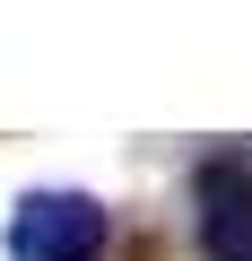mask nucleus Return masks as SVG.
I'll return each instance as SVG.
<instances>
[{
	"mask_svg": "<svg viewBox=\"0 0 252 261\" xmlns=\"http://www.w3.org/2000/svg\"><path fill=\"white\" fill-rule=\"evenodd\" d=\"M191 200H200V252L209 261H252V174L235 157H209L191 174Z\"/></svg>",
	"mask_w": 252,
	"mask_h": 261,
	"instance_id": "2",
	"label": "nucleus"
},
{
	"mask_svg": "<svg viewBox=\"0 0 252 261\" xmlns=\"http://www.w3.org/2000/svg\"><path fill=\"white\" fill-rule=\"evenodd\" d=\"M104 235H113V218L87 192H26L9 209V261H96Z\"/></svg>",
	"mask_w": 252,
	"mask_h": 261,
	"instance_id": "1",
	"label": "nucleus"
},
{
	"mask_svg": "<svg viewBox=\"0 0 252 261\" xmlns=\"http://www.w3.org/2000/svg\"><path fill=\"white\" fill-rule=\"evenodd\" d=\"M235 166H243V174H252V148H235Z\"/></svg>",
	"mask_w": 252,
	"mask_h": 261,
	"instance_id": "3",
	"label": "nucleus"
}]
</instances>
